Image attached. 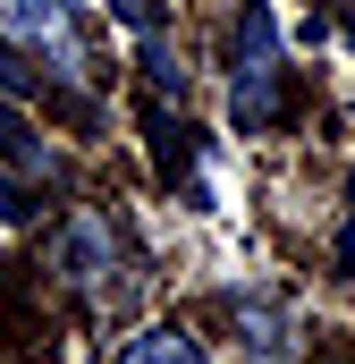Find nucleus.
I'll return each instance as SVG.
<instances>
[{
	"mask_svg": "<svg viewBox=\"0 0 355 364\" xmlns=\"http://www.w3.org/2000/svg\"><path fill=\"white\" fill-rule=\"evenodd\" d=\"M144 136H153L161 178L186 186V203L203 212V203H212V195H203V144H195V127H186V119H170V93H153V102H144Z\"/></svg>",
	"mask_w": 355,
	"mask_h": 364,
	"instance_id": "39448f33",
	"label": "nucleus"
},
{
	"mask_svg": "<svg viewBox=\"0 0 355 364\" xmlns=\"http://www.w3.org/2000/svg\"><path fill=\"white\" fill-rule=\"evenodd\" d=\"M0 34L26 60H43L60 85H85L93 77V51H85V34H77V17H68V0H0Z\"/></svg>",
	"mask_w": 355,
	"mask_h": 364,
	"instance_id": "7ed1b4c3",
	"label": "nucleus"
},
{
	"mask_svg": "<svg viewBox=\"0 0 355 364\" xmlns=\"http://www.w3.org/2000/svg\"><path fill=\"white\" fill-rule=\"evenodd\" d=\"M0 93H9V102H17V93H34V68H26V51H9V43H0Z\"/></svg>",
	"mask_w": 355,
	"mask_h": 364,
	"instance_id": "9d476101",
	"label": "nucleus"
},
{
	"mask_svg": "<svg viewBox=\"0 0 355 364\" xmlns=\"http://www.w3.org/2000/svg\"><path fill=\"white\" fill-rule=\"evenodd\" d=\"M119 26H136V34H161V0H102Z\"/></svg>",
	"mask_w": 355,
	"mask_h": 364,
	"instance_id": "1a4fd4ad",
	"label": "nucleus"
},
{
	"mask_svg": "<svg viewBox=\"0 0 355 364\" xmlns=\"http://www.w3.org/2000/svg\"><path fill=\"white\" fill-rule=\"evenodd\" d=\"M339 26H347V43H355V0H339Z\"/></svg>",
	"mask_w": 355,
	"mask_h": 364,
	"instance_id": "9b49d317",
	"label": "nucleus"
},
{
	"mask_svg": "<svg viewBox=\"0 0 355 364\" xmlns=\"http://www.w3.org/2000/svg\"><path fill=\"white\" fill-rule=\"evenodd\" d=\"M237 331L254 339V364H288L296 356V322L279 296H237Z\"/></svg>",
	"mask_w": 355,
	"mask_h": 364,
	"instance_id": "423d86ee",
	"label": "nucleus"
},
{
	"mask_svg": "<svg viewBox=\"0 0 355 364\" xmlns=\"http://www.w3.org/2000/svg\"><path fill=\"white\" fill-rule=\"evenodd\" d=\"M229 110L246 136H271L288 119V51H279V17L271 0H246L237 9V34H229Z\"/></svg>",
	"mask_w": 355,
	"mask_h": 364,
	"instance_id": "f03ea898",
	"label": "nucleus"
},
{
	"mask_svg": "<svg viewBox=\"0 0 355 364\" xmlns=\"http://www.w3.org/2000/svg\"><path fill=\"white\" fill-rule=\"evenodd\" d=\"M110 364H212V356H203V339H195V331H178V322H153V331H136V339H127Z\"/></svg>",
	"mask_w": 355,
	"mask_h": 364,
	"instance_id": "0eeeda50",
	"label": "nucleus"
},
{
	"mask_svg": "<svg viewBox=\"0 0 355 364\" xmlns=\"http://www.w3.org/2000/svg\"><path fill=\"white\" fill-rule=\"evenodd\" d=\"M51 178H60L51 136H43V127L0 93V212H9V220H26V212H34V195H43Z\"/></svg>",
	"mask_w": 355,
	"mask_h": 364,
	"instance_id": "20e7f679",
	"label": "nucleus"
},
{
	"mask_svg": "<svg viewBox=\"0 0 355 364\" xmlns=\"http://www.w3.org/2000/svg\"><path fill=\"white\" fill-rule=\"evenodd\" d=\"M144 77H153V93H186V51L170 34H144Z\"/></svg>",
	"mask_w": 355,
	"mask_h": 364,
	"instance_id": "6e6552de",
	"label": "nucleus"
},
{
	"mask_svg": "<svg viewBox=\"0 0 355 364\" xmlns=\"http://www.w3.org/2000/svg\"><path fill=\"white\" fill-rule=\"evenodd\" d=\"M43 263L60 288H77L85 305H127L136 296V272H127V246H119V229H110V212L102 203H77L60 229H51V246H43Z\"/></svg>",
	"mask_w": 355,
	"mask_h": 364,
	"instance_id": "f257e3e1",
	"label": "nucleus"
}]
</instances>
